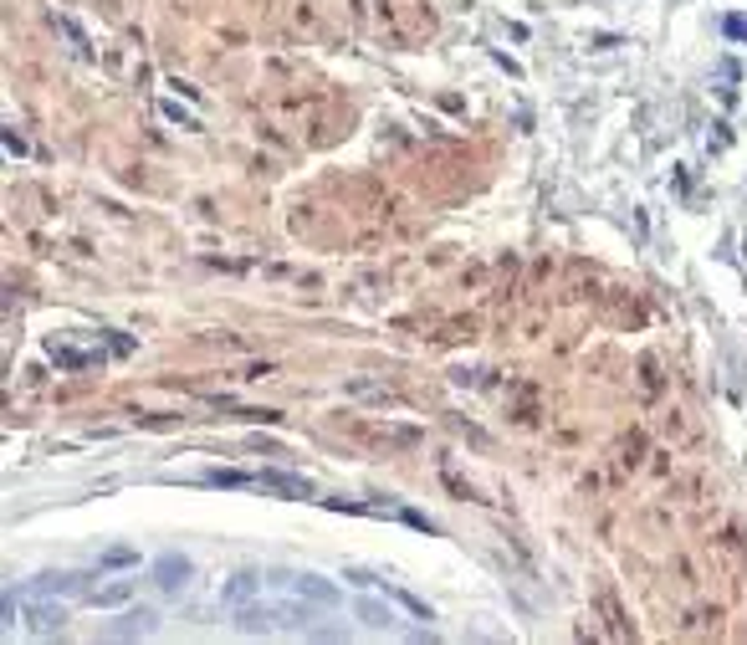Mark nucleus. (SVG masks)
Masks as SVG:
<instances>
[{"label": "nucleus", "mask_w": 747, "mask_h": 645, "mask_svg": "<svg viewBox=\"0 0 747 645\" xmlns=\"http://www.w3.org/2000/svg\"><path fill=\"white\" fill-rule=\"evenodd\" d=\"M267 584L287 589V594H297V600H313V604H323V610L338 604V589H333L328 579H317V573H267Z\"/></svg>", "instance_id": "nucleus-2"}, {"label": "nucleus", "mask_w": 747, "mask_h": 645, "mask_svg": "<svg viewBox=\"0 0 747 645\" xmlns=\"http://www.w3.org/2000/svg\"><path fill=\"white\" fill-rule=\"evenodd\" d=\"M154 630V610H133L123 625H113V635H149Z\"/></svg>", "instance_id": "nucleus-9"}, {"label": "nucleus", "mask_w": 747, "mask_h": 645, "mask_svg": "<svg viewBox=\"0 0 747 645\" xmlns=\"http://www.w3.org/2000/svg\"><path fill=\"white\" fill-rule=\"evenodd\" d=\"M102 563H108V569H129V563H139V553H133V548H108Z\"/></svg>", "instance_id": "nucleus-10"}, {"label": "nucleus", "mask_w": 747, "mask_h": 645, "mask_svg": "<svg viewBox=\"0 0 747 645\" xmlns=\"http://www.w3.org/2000/svg\"><path fill=\"white\" fill-rule=\"evenodd\" d=\"M727 36H747V21H742V15H727Z\"/></svg>", "instance_id": "nucleus-11"}, {"label": "nucleus", "mask_w": 747, "mask_h": 645, "mask_svg": "<svg viewBox=\"0 0 747 645\" xmlns=\"http://www.w3.org/2000/svg\"><path fill=\"white\" fill-rule=\"evenodd\" d=\"M133 600V579H113V584H102V589H87V604L92 610H118V604H129Z\"/></svg>", "instance_id": "nucleus-6"}, {"label": "nucleus", "mask_w": 747, "mask_h": 645, "mask_svg": "<svg viewBox=\"0 0 747 645\" xmlns=\"http://www.w3.org/2000/svg\"><path fill=\"white\" fill-rule=\"evenodd\" d=\"M317 610L323 604L313 600H297L292 594V604H261V600H246L236 604V625H241L246 635H272V630H307L317 620Z\"/></svg>", "instance_id": "nucleus-1"}, {"label": "nucleus", "mask_w": 747, "mask_h": 645, "mask_svg": "<svg viewBox=\"0 0 747 645\" xmlns=\"http://www.w3.org/2000/svg\"><path fill=\"white\" fill-rule=\"evenodd\" d=\"M359 615L369 620L374 630H394L400 620H394V610H384V604H374V600H359Z\"/></svg>", "instance_id": "nucleus-8"}, {"label": "nucleus", "mask_w": 747, "mask_h": 645, "mask_svg": "<svg viewBox=\"0 0 747 645\" xmlns=\"http://www.w3.org/2000/svg\"><path fill=\"white\" fill-rule=\"evenodd\" d=\"M189 579H195V563H189L185 553H159L154 559V584L164 589V594H185Z\"/></svg>", "instance_id": "nucleus-3"}, {"label": "nucleus", "mask_w": 747, "mask_h": 645, "mask_svg": "<svg viewBox=\"0 0 747 645\" xmlns=\"http://www.w3.org/2000/svg\"><path fill=\"white\" fill-rule=\"evenodd\" d=\"M26 620H31V625H26L31 635H52V630H62V620H67V610H62V604L36 600V604L26 610Z\"/></svg>", "instance_id": "nucleus-7"}, {"label": "nucleus", "mask_w": 747, "mask_h": 645, "mask_svg": "<svg viewBox=\"0 0 747 645\" xmlns=\"http://www.w3.org/2000/svg\"><path fill=\"white\" fill-rule=\"evenodd\" d=\"M261 589H267V573H236L226 589H220V600L236 610V604H246V600H257Z\"/></svg>", "instance_id": "nucleus-5"}, {"label": "nucleus", "mask_w": 747, "mask_h": 645, "mask_svg": "<svg viewBox=\"0 0 747 645\" xmlns=\"http://www.w3.org/2000/svg\"><path fill=\"white\" fill-rule=\"evenodd\" d=\"M26 600H57V594H87V573H42L21 589Z\"/></svg>", "instance_id": "nucleus-4"}]
</instances>
